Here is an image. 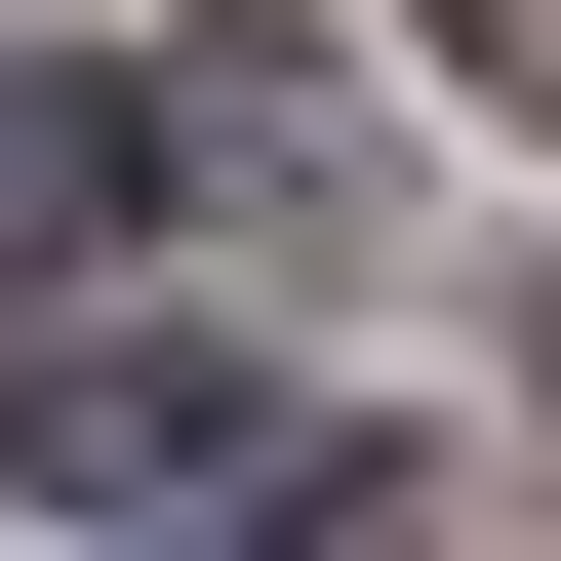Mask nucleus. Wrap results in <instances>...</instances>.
Instances as JSON below:
<instances>
[{"instance_id": "nucleus-1", "label": "nucleus", "mask_w": 561, "mask_h": 561, "mask_svg": "<svg viewBox=\"0 0 561 561\" xmlns=\"http://www.w3.org/2000/svg\"><path fill=\"white\" fill-rule=\"evenodd\" d=\"M241 442H280V362H241V321H81V362H41V481H81V522H201Z\"/></svg>"}, {"instance_id": "nucleus-2", "label": "nucleus", "mask_w": 561, "mask_h": 561, "mask_svg": "<svg viewBox=\"0 0 561 561\" xmlns=\"http://www.w3.org/2000/svg\"><path fill=\"white\" fill-rule=\"evenodd\" d=\"M121 201H161V121H121V81H0V280H81Z\"/></svg>"}, {"instance_id": "nucleus-4", "label": "nucleus", "mask_w": 561, "mask_h": 561, "mask_svg": "<svg viewBox=\"0 0 561 561\" xmlns=\"http://www.w3.org/2000/svg\"><path fill=\"white\" fill-rule=\"evenodd\" d=\"M280 561H442V481H401V442H362V481H321V522H280Z\"/></svg>"}, {"instance_id": "nucleus-3", "label": "nucleus", "mask_w": 561, "mask_h": 561, "mask_svg": "<svg viewBox=\"0 0 561 561\" xmlns=\"http://www.w3.org/2000/svg\"><path fill=\"white\" fill-rule=\"evenodd\" d=\"M442 81H481V121H561V0H442Z\"/></svg>"}]
</instances>
